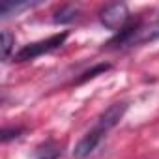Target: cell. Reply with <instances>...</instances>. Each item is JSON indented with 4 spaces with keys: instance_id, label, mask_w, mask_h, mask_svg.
I'll return each mask as SVG.
<instances>
[{
    "instance_id": "1",
    "label": "cell",
    "mask_w": 159,
    "mask_h": 159,
    "mask_svg": "<svg viewBox=\"0 0 159 159\" xmlns=\"http://www.w3.org/2000/svg\"><path fill=\"white\" fill-rule=\"evenodd\" d=\"M127 111V103L125 101H118V103H112L111 107H107L96 120L94 127L77 142L75 150H73V157L75 159H86L88 155L94 153V150L99 146V142L103 140V137L114 127L120 124V120L124 118Z\"/></svg>"
},
{
    "instance_id": "2",
    "label": "cell",
    "mask_w": 159,
    "mask_h": 159,
    "mask_svg": "<svg viewBox=\"0 0 159 159\" xmlns=\"http://www.w3.org/2000/svg\"><path fill=\"white\" fill-rule=\"evenodd\" d=\"M67 39V32H58V34H52L51 38L47 39H39V41H34V43H28L25 47H21L15 56H13V62H30L38 56H43L47 52H52L56 49H60Z\"/></svg>"
},
{
    "instance_id": "3",
    "label": "cell",
    "mask_w": 159,
    "mask_h": 159,
    "mask_svg": "<svg viewBox=\"0 0 159 159\" xmlns=\"http://www.w3.org/2000/svg\"><path fill=\"white\" fill-rule=\"evenodd\" d=\"M131 13H129V8L127 4L124 2H112V4H107L101 11H99V21L105 28L112 30V32H120L129 21H131Z\"/></svg>"
},
{
    "instance_id": "4",
    "label": "cell",
    "mask_w": 159,
    "mask_h": 159,
    "mask_svg": "<svg viewBox=\"0 0 159 159\" xmlns=\"http://www.w3.org/2000/svg\"><path fill=\"white\" fill-rule=\"evenodd\" d=\"M60 155H62V150L60 146L54 144V140H47L36 150V159H58Z\"/></svg>"
},
{
    "instance_id": "5",
    "label": "cell",
    "mask_w": 159,
    "mask_h": 159,
    "mask_svg": "<svg viewBox=\"0 0 159 159\" xmlns=\"http://www.w3.org/2000/svg\"><path fill=\"white\" fill-rule=\"evenodd\" d=\"M77 17H79V10H77V8H73V6H62V8L54 13L52 21H54L56 25H67V23H73Z\"/></svg>"
},
{
    "instance_id": "6",
    "label": "cell",
    "mask_w": 159,
    "mask_h": 159,
    "mask_svg": "<svg viewBox=\"0 0 159 159\" xmlns=\"http://www.w3.org/2000/svg\"><path fill=\"white\" fill-rule=\"evenodd\" d=\"M36 6L34 2H21V4H13V2H2V6H0V15H2V19H8L10 15H15L23 10H28Z\"/></svg>"
},
{
    "instance_id": "7",
    "label": "cell",
    "mask_w": 159,
    "mask_h": 159,
    "mask_svg": "<svg viewBox=\"0 0 159 159\" xmlns=\"http://www.w3.org/2000/svg\"><path fill=\"white\" fill-rule=\"evenodd\" d=\"M13 45H15V38L11 36V32L4 30V32H2V58H4V62H8L10 58L15 56Z\"/></svg>"
},
{
    "instance_id": "8",
    "label": "cell",
    "mask_w": 159,
    "mask_h": 159,
    "mask_svg": "<svg viewBox=\"0 0 159 159\" xmlns=\"http://www.w3.org/2000/svg\"><path fill=\"white\" fill-rule=\"evenodd\" d=\"M109 69H111V64H98V66H94L92 69L84 71L83 77H79L77 81H75V84H83V83L90 81V79H94V77H98V75H101V73H105V71H109Z\"/></svg>"
},
{
    "instance_id": "9",
    "label": "cell",
    "mask_w": 159,
    "mask_h": 159,
    "mask_svg": "<svg viewBox=\"0 0 159 159\" xmlns=\"http://www.w3.org/2000/svg\"><path fill=\"white\" fill-rule=\"evenodd\" d=\"M23 133V127H4V131H2V140L4 142H8L10 139H17L19 135Z\"/></svg>"
}]
</instances>
